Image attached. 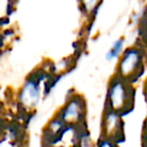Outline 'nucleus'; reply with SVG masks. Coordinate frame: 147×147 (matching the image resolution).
I'll return each instance as SVG.
<instances>
[{"mask_svg":"<svg viewBox=\"0 0 147 147\" xmlns=\"http://www.w3.org/2000/svg\"><path fill=\"white\" fill-rule=\"evenodd\" d=\"M134 92L129 82L123 78H115L108 91V107L110 110L122 115L133 107Z\"/></svg>","mask_w":147,"mask_h":147,"instance_id":"1","label":"nucleus"},{"mask_svg":"<svg viewBox=\"0 0 147 147\" xmlns=\"http://www.w3.org/2000/svg\"><path fill=\"white\" fill-rule=\"evenodd\" d=\"M142 72V59L139 52L131 50L125 53L120 63V77L130 82Z\"/></svg>","mask_w":147,"mask_h":147,"instance_id":"2","label":"nucleus"},{"mask_svg":"<svg viewBox=\"0 0 147 147\" xmlns=\"http://www.w3.org/2000/svg\"><path fill=\"white\" fill-rule=\"evenodd\" d=\"M120 119V115L118 113L109 109L107 111V114L105 115V122H104V131L105 136H107L108 140H116L122 134V123Z\"/></svg>","mask_w":147,"mask_h":147,"instance_id":"3","label":"nucleus"},{"mask_svg":"<svg viewBox=\"0 0 147 147\" xmlns=\"http://www.w3.org/2000/svg\"><path fill=\"white\" fill-rule=\"evenodd\" d=\"M39 98V82L37 80H30L26 83L25 87L22 91V100L28 104L36 103Z\"/></svg>","mask_w":147,"mask_h":147,"instance_id":"4","label":"nucleus"},{"mask_svg":"<svg viewBox=\"0 0 147 147\" xmlns=\"http://www.w3.org/2000/svg\"><path fill=\"white\" fill-rule=\"evenodd\" d=\"M82 113H83V106L81 102H79L78 100H74L65 107L62 117L65 121L66 120L73 121V120L79 119L82 116Z\"/></svg>","mask_w":147,"mask_h":147,"instance_id":"5","label":"nucleus"},{"mask_svg":"<svg viewBox=\"0 0 147 147\" xmlns=\"http://www.w3.org/2000/svg\"><path fill=\"white\" fill-rule=\"evenodd\" d=\"M105 139H106V138H105ZM99 147H116V145H115V144H113L110 140L106 139L100 144V146H99Z\"/></svg>","mask_w":147,"mask_h":147,"instance_id":"6","label":"nucleus"}]
</instances>
